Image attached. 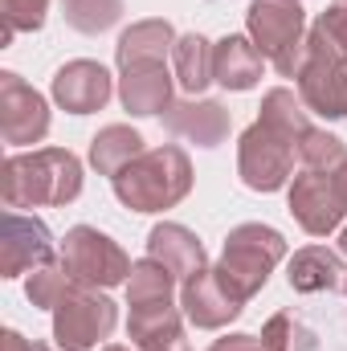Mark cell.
Listing matches in <instances>:
<instances>
[{"label":"cell","mask_w":347,"mask_h":351,"mask_svg":"<svg viewBox=\"0 0 347 351\" xmlns=\"http://www.w3.org/2000/svg\"><path fill=\"white\" fill-rule=\"evenodd\" d=\"M282 258H286V237L261 221H250L225 237L221 262L213 265V274L237 302H250L254 294H261V286L270 282L274 265Z\"/></svg>","instance_id":"obj_3"},{"label":"cell","mask_w":347,"mask_h":351,"mask_svg":"<svg viewBox=\"0 0 347 351\" xmlns=\"http://www.w3.org/2000/svg\"><path fill=\"white\" fill-rule=\"evenodd\" d=\"M294 86H298V98L307 102L311 114L347 119V62L335 58L331 49L315 45L311 37H307L302 66H298V74H294Z\"/></svg>","instance_id":"obj_8"},{"label":"cell","mask_w":347,"mask_h":351,"mask_svg":"<svg viewBox=\"0 0 347 351\" xmlns=\"http://www.w3.org/2000/svg\"><path fill=\"white\" fill-rule=\"evenodd\" d=\"M261 348L265 351H315V331H307L294 315L278 311L261 327Z\"/></svg>","instance_id":"obj_28"},{"label":"cell","mask_w":347,"mask_h":351,"mask_svg":"<svg viewBox=\"0 0 347 351\" xmlns=\"http://www.w3.org/2000/svg\"><path fill=\"white\" fill-rule=\"evenodd\" d=\"M344 290H347V282H344Z\"/></svg>","instance_id":"obj_36"},{"label":"cell","mask_w":347,"mask_h":351,"mask_svg":"<svg viewBox=\"0 0 347 351\" xmlns=\"http://www.w3.org/2000/svg\"><path fill=\"white\" fill-rule=\"evenodd\" d=\"M0 135L8 147H33L49 135V102L21 74H0Z\"/></svg>","instance_id":"obj_10"},{"label":"cell","mask_w":347,"mask_h":351,"mask_svg":"<svg viewBox=\"0 0 347 351\" xmlns=\"http://www.w3.org/2000/svg\"><path fill=\"white\" fill-rule=\"evenodd\" d=\"M49 16V0H0V45H12L16 33H37Z\"/></svg>","instance_id":"obj_29"},{"label":"cell","mask_w":347,"mask_h":351,"mask_svg":"<svg viewBox=\"0 0 347 351\" xmlns=\"http://www.w3.org/2000/svg\"><path fill=\"white\" fill-rule=\"evenodd\" d=\"M0 351H49V348L37 343V339H25L21 331H4L0 335Z\"/></svg>","instance_id":"obj_32"},{"label":"cell","mask_w":347,"mask_h":351,"mask_svg":"<svg viewBox=\"0 0 347 351\" xmlns=\"http://www.w3.org/2000/svg\"><path fill=\"white\" fill-rule=\"evenodd\" d=\"M53 262V233L41 217H25L8 208L0 217V278L33 274L37 265Z\"/></svg>","instance_id":"obj_11"},{"label":"cell","mask_w":347,"mask_h":351,"mask_svg":"<svg viewBox=\"0 0 347 351\" xmlns=\"http://www.w3.org/2000/svg\"><path fill=\"white\" fill-rule=\"evenodd\" d=\"M147 258H156L160 265L172 269L176 282H188L192 274H200L208 258H204V245L200 237L188 229V225H176V221H164L147 233Z\"/></svg>","instance_id":"obj_17"},{"label":"cell","mask_w":347,"mask_h":351,"mask_svg":"<svg viewBox=\"0 0 347 351\" xmlns=\"http://www.w3.org/2000/svg\"><path fill=\"white\" fill-rule=\"evenodd\" d=\"M335 176V184H339V192H344V200H347V164L339 168V172H331Z\"/></svg>","instance_id":"obj_33"},{"label":"cell","mask_w":347,"mask_h":351,"mask_svg":"<svg viewBox=\"0 0 347 351\" xmlns=\"http://www.w3.org/2000/svg\"><path fill=\"white\" fill-rule=\"evenodd\" d=\"M74 286H82V282L70 274V265L62 262V258H53V262L37 265V269L29 274V282H25V298H29L37 311H58L62 298H66Z\"/></svg>","instance_id":"obj_25"},{"label":"cell","mask_w":347,"mask_h":351,"mask_svg":"<svg viewBox=\"0 0 347 351\" xmlns=\"http://www.w3.org/2000/svg\"><path fill=\"white\" fill-rule=\"evenodd\" d=\"M102 351H131V348H123V343H106ZM135 351H139V348H135Z\"/></svg>","instance_id":"obj_35"},{"label":"cell","mask_w":347,"mask_h":351,"mask_svg":"<svg viewBox=\"0 0 347 351\" xmlns=\"http://www.w3.org/2000/svg\"><path fill=\"white\" fill-rule=\"evenodd\" d=\"M4 208H58L82 196V160L70 147L12 152L0 168Z\"/></svg>","instance_id":"obj_1"},{"label":"cell","mask_w":347,"mask_h":351,"mask_svg":"<svg viewBox=\"0 0 347 351\" xmlns=\"http://www.w3.org/2000/svg\"><path fill=\"white\" fill-rule=\"evenodd\" d=\"M208 351H265V348H261V335H246V331H237V335L217 339Z\"/></svg>","instance_id":"obj_31"},{"label":"cell","mask_w":347,"mask_h":351,"mask_svg":"<svg viewBox=\"0 0 347 351\" xmlns=\"http://www.w3.org/2000/svg\"><path fill=\"white\" fill-rule=\"evenodd\" d=\"M49 94H53V102H58L66 114H94V110H102V106L110 102L115 78H110L106 66H98V62H90V58H74V62H66V66L53 74Z\"/></svg>","instance_id":"obj_12"},{"label":"cell","mask_w":347,"mask_h":351,"mask_svg":"<svg viewBox=\"0 0 347 351\" xmlns=\"http://www.w3.org/2000/svg\"><path fill=\"white\" fill-rule=\"evenodd\" d=\"M298 160H302L307 172H339L347 164V143L331 131L311 127L302 135V143H298Z\"/></svg>","instance_id":"obj_27"},{"label":"cell","mask_w":347,"mask_h":351,"mask_svg":"<svg viewBox=\"0 0 347 351\" xmlns=\"http://www.w3.org/2000/svg\"><path fill=\"white\" fill-rule=\"evenodd\" d=\"M258 110H261L258 123H265L270 131H278L282 139H290L294 147H298V143H302V135L311 131V110H307V102H302L290 86L265 90Z\"/></svg>","instance_id":"obj_22"},{"label":"cell","mask_w":347,"mask_h":351,"mask_svg":"<svg viewBox=\"0 0 347 351\" xmlns=\"http://www.w3.org/2000/svg\"><path fill=\"white\" fill-rule=\"evenodd\" d=\"M180 306L176 302H156V306H131L127 319V335L139 351H192L184 339V323H180Z\"/></svg>","instance_id":"obj_16"},{"label":"cell","mask_w":347,"mask_h":351,"mask_svg":"<svg viewBox=\"0 0 347 351\" xmlns=\"http://www.w3.org/2000/svg\"><path fill=\"white\" fill-rule=\"evenodd\" d=\"M213 70H217V86L225 90H254L261 82V70H265V58L261 49L241 37V33H229L217 41V53H213Z\"/></svg>","instance_id":"obj_20"},{"label":"cell","mask_w":347,"mask_h":351,"mask_svg":"<svg viewBox=\"0 0 347 351\" xmlns=\"http://www.w3.org/2000/svg\"><path fill=\"white\" fill-rule=\"evenodd\" d=\"M119 102L127 114L135 119H152L164 114L176 102V78L168 66H135V70H119Z\"/></svg>","instance_id":"obj_15"},{"label":"cell","mask_w":347,"mask_h":351,"mask_svg":"<svg viewBox=\"0 0 347 351\" xmlns=\"http://www.w3.org/2000/svg\"><path fill=\"white\" fill-rule=\"evenodd\" d=\"M115 323H119V306L102 290L74 286L53 311V343L62 351H98L102 339H110Z\"/></svg>","instance_id":"obj_6"},{"label":"cell","mask_w":347,"mask_h":351,"mask_svg":"<svg viewBox=\"0 0 347 351\" xmlns=\"http://www.w3.org/2000/svg\"><path fill=\"white\" fill-rule=\"evenodd\" d=\"M307 37L347 62V0H331V4L315 16V25L307 29Z\"/></svg>","instance_id":"obj_30"},{"label":"cell","mask_w":347,"mask_h":351,"mask_svg":"<svg viewBox=\"0 0 347 351\" xmlns=\"http://www.w3.org/2000/svg\"><path fill=\"white\" fill-rule=\"evenodd\" d=\"M286 208L290 217L298 221L302 233L311 237H327L344 225L347 217V200L335 184L331 172H302L290 180V192H286Z\"/></svg>","instance_id":"obj_9"},{"label":"cell","mask_w":347,"mask_h":351,"mask_svg":"<svg viewBox=\"0 0 347 351\" xmlns=\"http://www.w3.org/2000/svg\"><path fill=\"white\" fill-rule=\"evenodd\" d=\"M339 254L347 258V225H344V233H339Z\"/></svg>","instance_id":"obj_34"},{"label":"cell","mask_w":347,"mask_h":351,"mask_svg":"<svg viewBox=\"0 0 347 351\" xmlns=\"http://www.w3.org/2000/svg\"><path fill=\"white\" fill-rule=\"evenodd\" d=\"M147 147H143V135L135 131V127H127V123H110V127H102L94 139H90V168L98 176H115L123 172L131 160H139Z\"/></svg>","instance_id":"obj_21"},{"label":"cell","mask_w":347,"mask_h":351,"mask_svg":"<svg viewBox=\"0 0 347 351\" xmlns=\"http://www.w3.org/2000/svg\"><path fill=\"white\" fill-rule=\"evenodd\" d=\"M176 278L168 265H160L156 258H139L131 265L127 278V306H156V302H172Z\"/></svg>","instance_id":"obj_24"},{"label":"cell","mask_w":347,"mask_h":351,"mask_svg":"<svg viewBox=\"0 0 347 351\" xmlns=\"http://www.w3.org/2000/svg\"><path fill=\"white\" fill-rule=\"evenodd\" d=\"M164 127L176 139H188L196 147H221L229 139L233 114L217 98H176L164 110Z\"/></svg>","instance_id":"obj_14"},{"label":"cell","mask_w":347,"mask_h":351,"mask_svg":"<svg viewBox=\"0 0 347 351\" xmlns=\"http://www.w3.org/2000/svg\"><path fill=\"white\" fill-rule=\"evenodd\" d=\"M213 53H217V41L200 37V33H184L172 49L176 62V82L188 90V94H200L217 82V70H213Z\"/></svg>","instance_id":"obj_23"},{"label":"cell","mask_w":347,"mask_h":351,"mask_svg":"<svg viewBox=\"0 0 347 351\" xmlns=\"http://www.w3.org/2000/svg\"><path fill=\"white\" fill-rule=\"evenodd\" d=\"M180 311H184V319L196 331H221V327H229L246 311V302H237L217 282L213 265H204L200 274H192L188 282H180Z\"/></svg>","instance_id":"obj_13"},{"label":"cell","mask_w":347,"mask_h":351,"mask_svg":"<svg viewBox=\"0 0 347 351\" xmlns=\"http://www.w3.org/2000/svg\"><path fill=\"white\" fill-rule=\"evenodd\" d=\"M58 258L70 265V274H74L82 286H94V290L127 286L131 265H135L123 254V245H119L115 237H106V233L94 229V225H74V229L62 237Z\"/></svg>","instance_id":"obj_5"},{"label":"cell","mask_w":347,"mask_h":351,"mask_svg":"<svg viewBox=\"0 0 347 351\" xmlns=\"http://www.w3.org/2000/svg\"><path fill=\"white\" fill-rule=\"evenodd\" d=\"M176 29L172 21L152 16V21H135L131 29H123L119 45H115V62L119 70H135V66H164V58L176 49Z\"/></svg>","instance_id":"obj_18"},{"label":"cell","mask_w":347,"mask_h":351,"mask_svg":"<svg viewBox=\"0 0 347 351\" xmlns=\"http://www.w3.org/2000/svg\"><path fill=\"white\" fill-rule=\"evenodd\" d=\"M62 16H66L70 29H78L86 37H98V33L119 25L123 0H62Z\"/></svg>","instance_id":"obj_26"},{"label":"cell","mask_w":347,"mask_h":351,"mask_svg":"<svg viewBox=\"0 0 347 351\" xmlns=\"http://www.w3.org/2000/svg\"><path fill=\"white\" fill-rule=\"evenodd\" d=\"M294 156L298 147L270 131L265 123H250L237 139V176L250 192H278L294 176Z\"/></svg>","instance_id":"obj_7"},{"label":"cell","mask_w":347,"mask_h":351,"mask_svg":"<svg viewBox=\"0 0 347 351\" xmlns=\"http://www.w3.org/2000/svg\"><path fill=\"white\" fill-rule=\"evenodd\" d=\"M286 282L294 294H323V290H339L347 282L344 254L327 250V245H302L294 250V258L286 265Z\"/></svg>","instance_id":"obj_19"},{"label":"cell","mask_w":347,"mask_h":351,"mask_svg":"<svg viewBox=\"0 0 347 351\" xmlns=\"http://www.w3.org/2000/svg\"><path fill=\"white\" fill-rule=\"evenodd\" d=\"M250 41L261 49V58L282 74L294 78L307 53V12L302 0H250L246 8Z\"/></svg>","instance_id":"obj_4"},{"label":"cell","mask_w":347,"mask_h":351,"mask_svg":"<svg viewBox=\"0 0 347 351\" xmlns=\"http://www.w3.org/2000/svg\"><path fill=\"white\" fill-rule=\"evenodd\" d=\"M110 188H115L119 204L131 213H164L192 192V160L176 143L147 147L139 160H131L110 180Z\"/></svg>","instance_id":"obj_2"}]
</instances>
